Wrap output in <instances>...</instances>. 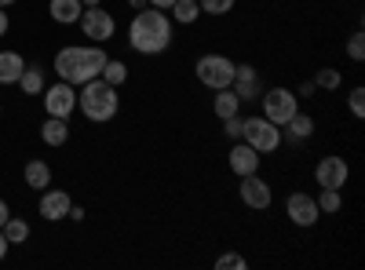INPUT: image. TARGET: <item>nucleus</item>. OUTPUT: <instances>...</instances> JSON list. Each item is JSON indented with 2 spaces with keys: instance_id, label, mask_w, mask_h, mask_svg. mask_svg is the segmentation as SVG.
<instances>
[{
  "instance_id": "nucleus-21",
  "label": "nucleus",
  "mask_w": 365,
  "mask_h": 270,
  "mask_svg": "<svg viewBox=\"0 0 365 270\" xmlns=\"http://www.w3.org/2000/svg\"><path fill=\"white\" fill-rule=\"evenodd\" d=\"M168 11H172V15H168L172 22H179V26H194L197 15H201V4H197V0H175Z\"/></svg>"
},
{
  "instance_id": "nucleus-37",
  "label": "nucleus",
  "mask_w": 365,
  "mask_h": 270,
  "mask_svg": "<svg viewBox=\"0 0 365 270\" xmlns=\"http://www.w3.org/2000/svg\"><path fill=\"white\" fill-rule=\"evenodd\" d=\"M81 4H84V8H99V4H103V0H81Z\"/></svg>"
},
{
  "instance_id": "nucleus-8",
  "label": "nucleus",
  "mask_w": 365,
  "mask_h": 270,
  "mask_svg": "<svg viewBox=\"0 0 365 270\" xmlns=\"http://www.w3.org/2000/svg\"><path fill=\"white\" fill-rule=\"evenodd\" d=\"M237 194H241V201H245V208H252V212H267L270 201H274V190H270V183H267V179H263L259 172L241 175Z\"/></svg>"
},
{
  "instance_id": "nucleus-20",
  "label": "nucleus",
  "mask_w": 365,
  "mask_h": 270,
  "mask_svg": "<svg viewBox=\"0 0 365 270\" xmlns=\"http://www.w3.org/2000/svg\"><path fill=\"white\" fill-rule=\"evenodd\" d=\"M212 113H216L220 121H227V117L241 113V99L230 92V88H220V92H216V99H212Z\"/></svg>"
},
{
  "instance_id": "nucleus-6",
  "label": "nucleus",
  "mask_w": 365,
  "mask_h": 270,
  "mask_svg": "<svg viewBox=\"0 0 365 270\" xmlns=\"http://www.w3.org/2000/svg\"><path fill=\"white\" fill-rule=\"evenodd\" d=\"M259 106H263V117H267V121L282 128L289 117L299 110V95L289 92V88H267V92L259 95Z\"/></svg>"
},
{
  "instance_id": "nucleus-34",
  "label": "nucleus",
  "mask_w": 365,
  "mask_h": 270,
  "mask_svg": "<svg viewBox=\"0 0 365 270\" xmlns=\"http://www.w3.org/2000/svg\"><path fill=\"white\" fill-rule=\"evenodd\" d=\"M146 4H150V8H161V11H168V8L175 4V0H146Z\"/></svg>"
},
{
  "instance_id": "nucleus-32",
  "label": "nucleus",
  "mask_w": 365,
  "mask_h": 270,
  "mask_svg": "<svg viewBox=\"0 0 365 270\" xmlns=\"http://www.w3.org/2000/svg\"><path fill=\"white\" fill-rule=\"evenodd\" d=\"M8 216H11V208H8V201H4V197H0V227L8 223Z\"/></svg>"
},
{
  "instance_id": "nucleus-1",
  "label": "nucleus",
  "mask_w": 365,
  "mask_h": 270,
  "mask_svg": "<svg viewBox=\"0 0 365 270\" xmlns=\"http://www.w3.org/2000/svg\"><path fill=\"white\" fill-rule=\"evenodd\" d=\"M172 41H175V22L168 19V11L150 8V4L135 11V19L128 26L132 51H139V55H161V51L172 48Z\"/></svg>"
},
{
  "instance_id": "nucleus-19",
  "label": "nucleus",
  "mask_w": 365,
  "mask_h": 270,
  "mask_svg": "<svg viewBox=\"0 0 365 270\" xmlns=\"http://www.w3.org/2000/svg\"><path fill=\"white\" fill-rule=\"evenodd\" d=\"M22 175H26V187H34V190H48L51 187V168L44 161H26Z\"/></svg>"
},
{
  "instance_id": "nucleus-14",
  "label": "nucleus",
  "mask_w": 365,
  "mask_h": 270,
  "mask_svg": "<svg viewBox=\"0 0 365 270\" xmlns=\"http://www.w3.org/2000/svg\"><path fill=\"white\" fill-rule=\"evenodd\" d=\"M70 208H73V201H70V194L66 190H41V216L48 219V223H58V219H70Z\"/></svg>"
},
{
  "instance_id": "nucleus-36",
  "label": "nucleus",
  "mask_w": 365,
  "mask_h": 270,
  "mask_svg": "<svg viewBox=\"0 0 365 270\" xmlns=\"http://www.w3.org/2000/svg\"><path fill=\"white\" fill-rule=\"evenodd\" d=\"M296 95H314V81H307V84H299V92Z\"/></svg>"
},
{
  "instance_id": "nucleus-24",
  "label": "nucleus",
  "mask_w": 365,
  "mask_h": 270,
  "mask_svg": "<svg viewBox=\"0 0 365 270\" xmlns=\"http://www.w3.org/2000/svg\"><path fill=\"white\" fill-rule=\"evenodd\" d=\"M0 230H4V237H8L11 245H22L26 237H29V223H26V219H19V216H8V223L0 227Z\"/></svg>"
},
{
  "instance_id": "nucleus-11",
  "label": "nucleus",
  "mask_w": 365,
  "mask_h": 270,
  "mask_svg": "<svg viewBox=\"0 0 365 270\" xmlns=\"http://www.w3.org/2000/svg\"><path fill=\"white\" fill-rule=\"evenodd\" d=\"M230 92L241 99V106L245 103H256L267 88H263V77L256 73V66H249V63H237V70H234V81H230Z\"/></svg>"
},
{
  "instance_id": "nucleus-40",
  "label": "nucleus",
  "mask_w": 365,
  "mask_h": 270,
  "mask_svg": "<svg viewBox=\"0 0 365 270\" xmlns=\"http://www.w3.org/2000/svg\"><path fill=\"white\" fill-rule=\"evenodd\" d=\"M0 117H4V106H0Z\"/></svg>"
},
{
  "instance_id": "nucleus-35",
  "label": "nucleus",
  "mask_w": 365,
  "mask_h": 270,
  "mask_svg": "<svg viewBox=\"0 0 365 270\" xmlns=\"http://www.w3.org/2000/svg\"><path fill=\"white\" fill-rule=\"evenodd\" d=\"M8 249H11V242H8V237H4V230H0V259L8 256Z\"/></svg>"
},
{
  "instance_id": "nucleus-2",
  "label": "nucleus",
  "mask_w": 365,
  "mask_h": 270,
  "mask_svg": "<svg viewBox=\"0 0 365 270\" xmlns=\"http://www.w3.org/2000/svg\"><path fill=\"white\" fill-rule=\"evenodd\" d=\"M106 51L103 44H66V48H58L55 55V73L58 81H66V84H88V81H96L106 66Z\"/></svg>"
},
{
  "instance_id": "nucleus-18",
  "label": "nucleus",
  "mask_w": 365,
  "mask_h": 270,
  "mask_svg": "<svg viewBox=\"0 0 365 270\" xmlns=\"http://www.w3.org/2000/svg\"><path fill=\"white\" fill-rule=\"evenodd\" d=\"M41 139L48 146H63L70 139V125H66V117H48V121L41 125Z\"/></svg>"
},
{
  "instance_id": "nucleus-7",
  "label": "nucleus",
  "mask_w": 365,
  "mask_h": 270,
  "mask_svg": "<svg viewBox=\"0 0 365 270\" xmlns=\"http://www.w3.org/2000/svg\"><path fill=\"white\" fill-rule=\"evenodd\" d=\"M347 179H351V168H347V161L336 157V154H329V157H322V161L314 165V183H318L322 190H344Z\"/></svg>"
},
{
  "instance_id": "nucleus-29",
  "label": "nucleus",
  "mask_w": 365,
  "mask_h": 270,
  "mask_svg": "<svg viewBox=\"0 0 365 270\" xmlns=\"http://www.w3.org/2000/svg\"><path fill=\"white\" fill-rule=\"evenodd\" d=\"M347 106H351V113L358 117H365V88H351V95H347Z\"/></svg>"
},
{
  "instance_id": "nucleus-25",
  "label": "nucleus",
  "mask_w": 365,
  "mask_h": 270,
  "mask_svg": "<svg viewBox=\"0 0 365 270\" xmlns=\"http://www.w3.org/2000/svg\"><path fill=\"white\" fill-rule=\"evenodd\" d=\"M314 201H318V212H322V216H332V212H340V208H344L340 190H322Z\"/></svg>"
},
{
  "instance_id": "nucleus-26",
  "label": "nucleus",
  "mask_w": 365,
  "mask_h": 270,
  "mask_svg": "<svg viewBox=\"0 0 365 270\" xmlns=\"http://www.w3.org/2000/svg\"><path fill=\"white\" fill-rule=\"evenodd\" d=\"M340 70H332V66H322L318 73H314V88H322V92H336L340 88Z\"/></svg>"
},
{
  "instance_id": "nucleus-38",
  "label": "nucleus",
  "mask_w": 365,
  "mask_h": 270,
  "mask_svg": "<svg viewBox=\"0 0 365 270\" xmlns=\"http://www.w3.org/2000/svg\"><path fill=\"white\" fill-rule=\"evenodd\" d=\"M128 4H132V8L139 11V8H146V0H128Z\"/></svg>"
},
{
  "instance_id": "nucleus-16",
  "label": "nucleus",
  "mask_w": 365,
  "mask_h": 270,
  "mask_svg": "<svg viewBox=\"0 0 365 270\" xmlns=\"http://www.w3.org/2000/svg\"><path fill=\"white\" fill-rule=\"evenodd\" d=\"M48 11H51V19H55L58 26H73V22H81L84 4H81V0H51Z\"/></svg>"
},
{
  "instance_id": "nucleus-15",
  "label": "nucleus",
  "mask_w": 365,
  "mask_h": 270,
  "mask_svg": "<svg viewBox=\"0 0 365 270\" xmlns=\"http://www.w3.org/2000/svg\"><path fill=\"white\" fill-rule=\"evenodd\" d=\"M282 132H285V139L289 142H303V139H311L314 135V117L311 113H303V110H296L289 121L282 125Z\"/></svg>"
},
{
  "instance_id": "nucleus-30",
  "label": "nucleus",
  "mask_w": 365,
  "mask_h": 270,
  "mask_svg": "<svg viewBox=\"0 0 365 270\" xmlns=\"http://www.w3.org/2000/svg\"><path fill=\"white\" fill-rule=\"evenodd\" d=\"M216 266H220V270H245L249 263H245V256H237V252H223V256L216 259Z\"/></svg>"
},
{
  "instance_id": "nucleus-9",
  "label": "nucleus",
  "mask_w": 365,
  "mask_h": 270,
  "mask_svg": "<svg viewBox=\"0 0 365 270\" xmlns=\"http://www.w3.org/2000/svg\"><path fill=\"white\" fill-rule=\"evenodd\" d=\"M41 99H44L48 117H70V113L77 110V88H73V84H66V81H58V84L44 88Z\"/></svg>"
},
{
  "instance_id": "nucleus-22",
  "label": "nucleus",
  "mask_w": 365,
  "mask_h": 270,
  "mask_svg": "<svg viewBox=\"0 0 365 270\" xmlns=\"http://www.w3.org/2000/svg\"><path fill=\"white\" fill-rule=\"evenodd\" d=\"M19 88H22L26 95H41L44 88H48V84H44V70H41V66H26L22 77H19Z\"/></svg>"
},
{
  "instance_id": "nucleus-31",
  "label": "nucleus",
  "mask_w": 365,
  "mask_h": 270,
  "mask_svg": "<svg viewBox=\"0 0 365 270\" xmlns=\"http://www.w3.org/2000/svg\"><path fill=\"white\" fill-rule=\"evenodd\" d=\"M241 128H245V117H241V113H234V117H227V121H223V135L227 139H241Z\"/></svg>"
},
{
  "instance_id": "nucleus-13",
  "label": "nucleus",
  "mask_w": 365,
  "mask_h": 270,
  "mask_svg": "<svg viewBox=\"0 0 365 270\" xmlns=\"http://www.w3.org/2000/svg\"><path fill=\"white\" fill-rule=\"evenodd\" d=\"M259 161H263V154H256V150H252L245 139H237V142L230 146V154H227V165H230V172H234L237 179L259 172Z\"/></svg>"
},
{
  "instance_id": "nucleus-4",
  "label": "nucleus",
  "mask_w": 365,
  "mask_h": 270,
  "mask_svg": "<svg viewBox=\"0 0 365 270\" xmlns=\"http://www.w3.org/2000/svg\"><path fill=\"white\" fill-rule=\"evenodd\" d=\"M234 70H237L234 58H230V55H216V51L201 55V58H197V66H194L197 81H201L205 88H212V92H220V88H230Z\"/></svg>"
},
{
  "instance_id": "nucleus-3",
  "label": "nucleus",
  "mask_w": 365,
  "mask_h": 270,
  "mask_svg": "<svg viewBox=\"0 0 365 270\" xmlns=\"http://www.w3.org/2000/svg\"><path fill=\"white\" fill-rule=\"evenodd\" d=\"M77 106H81V113L88 117V121L103 125V121H113V117H117V110H120V95H117V88H113V84H106L103 77H96V81L81 84Z\"/></svg>"
},
{
  "instance_id": "nucleus-12",
  "label": "nucleus",
  "mask_w": 365,
  "mask_h": 270,
  "mask_svg": "<svg viewBox=\"0 0 365 270\" xmlns=\"http://www.w3.org/2000/svg\"><path fill=\"white\" fill-rule=\"evenodd\" d=\"M285 216H289V219H292L296 227H314V223L322 219L314 194H303V190L289 194V201H285Z\"/></svg>"
},
{
  "instance_id": "nucleus-5",
  "label": "nucleus",
  "mask_w": 365,
  "mask_h": 270,
  "mask_svg": "<svg viewBox=\"0 0 365 270\" xmlns=\"http://www.w3.org/2000/svg\"><path fill=\"white\" fill-rule=\"evenodd\" d=\"M241 139H245L256 154H274L282 146V128L270 125L267 117H245V128H241Z\"/></svg>"
},
{
  "instance_id": "nucleus-33",
  "label": "nucleus",
  "mask_w": 365,
  "mask_h": 270,
  "mask_svg": "<svg viewBox=\"0 0 365 270\" xmlns=\"http://www.w3.org/2000/svg\"><path fill=\"white\" fill-rule=\"evenodd\" d=\"M8 29H11V22H8V11H4V8H0V37H4V33H8Z\"/></svg>"
},
{
  "instance_id": "nucleus-23",
  "label": "nucleus",
  "mask_w": 365,
  "mask_h": 270,
  "mask_svg": "<svg viewBox=\"0 0 365 270\" xmlns=\"http://www.w3.org/2000/svg\"><path fill=\"white\" fill-rule=\"evenodd\" d=\"M106 84H113V88H120L128 81V66L120 63V58H106V66H103V73H99Z\"/></svg>"
},
{
  "instance_id": "nucleus-17",
  "label": "nucleus",
  "mask_w": 365,
  "mask_h": 270,
  "mask_svg": "<svg viewBox=\"0 0 365 270\" xmlns=\"http://www.w3.org/2000/svg\"><path fill=\"white\" fill-rule=\"evenodd\" d=\"M26 63L19 51H0V84H19Z\"/></svg>"
},
{
  "instance_id": "nucleus-10",
  "label": "nucleus",
  "mask_w": 365,
  "mask_h": 270,
  "mask_svg": "<svg viewBox=\"0 0 365 270\" xmlns=\"http://www.w3.org/2000/svg\"><path fill=\"white\" fill-rule=\"evenodd\" d=\"M81 29H84L88 41L103 44V41H113L117 22H113V15L103 11V8H84V11H81Z\"/></svg>"
},
{
  "instance_id": "nucleus-28",
  "label": "nucleus",
  "mask_w": 365,
  "mask_h": 270,
  "mask_svg": "<svg viewBox=\"0 0 365 270\" xmlns=\"http://www.w3.org/2000/svg\"><path fill=\"white\" fill-rule=\"evenodd\" d=\"M347 55H351V63H361L365 58V33L361 29H354V33L347 37Z\"/></svg>"
},
{
  "instance_id": "nucleus-27",
  "label": "nucleus",
  "mask_w": 365,
  "mask_h": 270,
  "mask_svg": "<svg viewBox=\"0 0 365 270\" xmlns=\"http://www.w3.org/2000/svg\"><path fill=\"white\" fill-rule=\"evenodd\" d=\"M197 4H201V15H212V19H220V15L234 11V4H237V0H197Z\"/></svg>"
},
{
  "instance_id": "nucleus-39",
  "label": "nucleus",
  "mask_w": 365,
  "mask_h": 270,
  "mask_svg": "<svg viewBox=\"0 0 365 270\" xmlns=\"http://www.w3.org/2000/svg\"><path fill=\"white\" fill-rule=\"evenodd\" d=\"M15 4V0H0V8H11Z\"/></svg>"
}]
</instances>
